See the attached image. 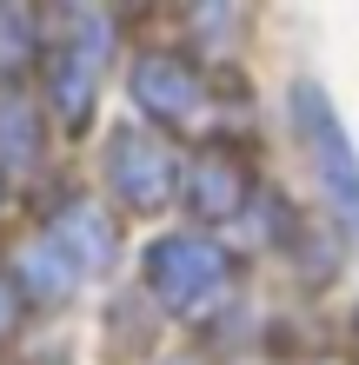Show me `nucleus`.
Wrapping results in <instances>:
<instances>
[{
  "label": "nucleus",
  "mask_w": 359,
  "mask_h": 365,
  "mask_svg": "<svg viewBox=\"0 0 359 365\" xmlns=\"http://www.w3.org/2000/svg\"><path fill=\"white\" fill-rule=\"evenodd\" d=\"M107 67H113V20L93 0H54V27L40 40V87H47V113L67 133L93 120Z\"/></svg>",
  "instance_id": "1"
},
{
  "label": "nucleus",
  "mask_w": 359,
  "mask_h": 365,
  "mask_svg": "<svg viewBox=\"0 0 359 365\" xmlns=\"http://www.w3.org/2000/svg\"><path fill=\"white\" fill-rule=\"evenodd\" d=\"M0 200H7V173H0Z\"/></svg>",
  "instance_id": "14"
},
{
  "label": "nucleus",
  "mask_w": 359,
  "mask_h": 365,
  "mask_svg": "<svg viewBox=\"0 0 359 365\" xmlns=\"http://www.w3.org/2000/svg\"><path fill=\"white\" fill-rule=\"evenodd\" d=\"M20 312H27V292H20V286H14V272L0 266V346L20 332Z\"/></svg>",
  "instance_id": "12"
},
{
  "label": "nucleus",
  "mask_w": 359,
  "mask_h": 365,
  "mask_svg": "<svg viewBox=\"0 0 359 365\" xmlns=\"http://www.w3.org/2000/svg\"><path fill=\"white\" fill-rule=\"evenodd\" d=\"M180 206L193 212L200 226H226V220H246L253 206V180H246V160L233 146H193L180 166Z\"/></svg>",
  "instance_id": "7"
},
{
  "label": "nucleus",
  "mask_w": 359,
  "mask_h": 365,
  "mask_svg": "<svg viewBox=\"0 0 359 365\" xmlns=\"http://www.w3.org/2000/svg\"><path fill=\"white\" fill-rule=\"evenodd\" d=\"M140 272H146V292H153L173 319H200L226 292L233 259H226V246L206 240V232H160V240L146 246Z\"/></svg>",
  "instance_id": "2"
},
{
  "label": "nucleus",
  "mask_w": 359,
  "mask_h": 365,
  "mask_svg": "<svg viewBox=\"0 0 359 365\" xmlns=\"http://www.w3.org/2000/svg\"><path fill=\"white\" fill-rule=\"evenodd\" d=\"M40 240H54V246H60V259H67L80 279H107L113 259H120L113 206L80 200V192H67V200H54V206H47V220H40Z\"/></svg>",
  "instance_id": "6"
},
{
  "label": "nucleus",
  "mask_w": 359,
  "mask_h": 365,
  "mask_svg": "<svg viewBox=\"0 0 359 365\" xmlns=\"http://www.w3.org/2000/svg\"><path fill=\"white\" fill-rule=\"evenodd\" d=\"M7 272H14V286L27 292V299H40V306H67V299L87 286V279H80L67 259H60V246H54V240H40V232H34L27 246H14V252H7Z\"/></svg>",
  "instance_id": "9"
},
{
  "label": "nucleus",
  "mask_w": 359,
  "mask_h": 365,
  "mask_svg": "<svg viewBox=\"0 0 359 365\" xmlns=\"http://www.w3.org/2000/svg\"><path fill=\"white\" fill-rule=\"evenodd\" d=\"M107 192L126 212H166L180 192V153L146 120H120L107 133Z\"/></svg>",
  "instance_id": "4"
},
{
  "label": "nucleus",
  "mask_w": 359,
  "mask_h": 365,
  "mask_svg": "<svg viewBox=\"0 0 359 365\" xmlns=\"http://www.w3.org/2000/svg\"><path fill=\"white\" fill-rule=\"evenodd\" d=\"M40 53V20L27 0H0V67H20V60H34Z\"/></svg>",
  "instance_id": "10"
},
{
  "label": "nucleus",
  "mask_w": 359,
  "mask_h": 365,
  "mask_svg": "<svg viewBox=\"0 0 359 365\" xmlns=\"http://www.w3.org/2000/svg\"><path fill=\"white\" fill-rule=\"evenodd\" d=\"M180 20H186V34L213 53V47H226V34H233V0H180Z\"/></svg>",
  "instance_id": "11"
},
{
  "label": "nucleus",
  "mask_w": 359,
  "mask_h": 365,
  "mask_svg": "<svg viewBox=\"0 0 359 365\" xmlns=\"http://www.w3.org/2000/svg\"><path fill=\"white\" fill-rule=\"evenodd\" d=\"M166 365H206V359H166Z\"/></svg>",
  "instance_id": "13"
},
{
  "label": "nucleus",
  "mask_w": 359,
  "mask_h": 365,
  "mask_svg": "<svg viewBox=\"0 0 359 365\" xmlns=\"http://www.w3.org/2000/svg\"><path fill=\"white\" fill-rule=\"evenodd\" d=\"M293 126H300V140H306V153H313V173H320L333 226H346L353 240H359V153H353L346 126L326 106L320 87H293Z\"/></svg>",
  "instance_id": "3"
},
{
  "label": "nucleus",
  "mask_w": 359,
  "mask_h": 365,
  "mask_svg": "<svg viewBox=\"0 0 359 365\" xmlns=\"http://www.w3.org/2000/svg\"><path fill=\"white\" fill-rule=\"evenodd\" d=\"M126 87H133V106L146 126H193L206 113V80L186 53H140L133 67H126Z\"/></svg>",
  "instance_id": "5"
},
{
  "label": "nucleus",
  "mask_w": 359,
  "mask_h": 365,
  "mask_svg": "<svg viewBox=\"0 0 359 365\" xmlns=\"http://www.w3.org/2000/svg\"><path fill=\"white\" fill-rule=\"evenodd\" d=\"M47 160V106L34 93H0V173H34Z\"/></svg>",
  "instance_id": "8"
}]
</instances>
